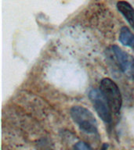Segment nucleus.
Masks as SVG:
<instances>
[{"mask_svg": "<svg viewBox=\"0 0 134 150\" xmlns=\"http://www.w3.org/2000/svg\"><path fill=\"white\" fill-rule=\"evenodd\" d=\"M71 117L82 131L87 134L97 132V122L94 115L88 109L75 105L71 109Z\"/></svg>", "mask_w": 134, "mask_h": 150, "instance_id": "obj_1", "label": "nucleus"}, {"mask_svg": "<svg viewBox=\"0 0 134 150\" xmlns=\"http://www.w3.org/2000/svg\"><path fill=\"white\" fill-rule=\"evenodd\" d=\"M100 91L102 92L115 113L119 112L122 105V95L118 87L110 78H103L100 84Z\"/></svg>", "mask_w": 134, "mask_h": 150, "instance_id": "obj_2", "label": "nucleus"}, {"mask_svg": "<svg viewBox=\"0 0 134 150\" xmlns=\"http://www.w3.org/2000/svg\"><path fill=\"white\" fill-rule=\"evenodd\" d=\"M89 97L100 118L106 124L110 123L112 120V111L102 92L97 89H93L89 92Z\"/></svg>", "mask_w": 134, "mask_h": 150, "instance_id": "obj_3", "label": "nucleus"}, {"mask_svg": "<svg viewBox=\"0 0 134 150\" xmlns=\"http://www.w3.org/2000/svg\"><path fill=\"white\" fill-rule=\"evenodd\" d=\"M112 52L114 53L120 70L126 77L130 79H134L133 57L117 45H114L112 47Z\"/></svg>", "mask_w": 134, "mask_h": 150, "instance_id": "obj_4", "label": "nucleus"}, {"mask_svg": "<svg viewBox=\"0 0 134 150\" xmlns=\"http://www.w3.org/2000/svg\"><path fill=\"white\" fill-rule=\"evenodd\" d=\"M117 9L119 13L134 29V8L126 1H119L117 3Z\"/></svg>", "mask_w": 134, "mask_h": 150, "instance_id": "obj_5", "label": "nucleus"}, {"mask_svg": "<svg viewBox=\"0 0 134 150\" xmlns=\"http://www.w3.org/2000/svg\"><path fill=\"white\" fill-rule=\"evenodd\" d=\"M119 42L125 46L134 48V35L127 27H123L120 30Z\"/></svg>", "mask_w": 134, "mask_h": 150, "instance_id": "obj_6", "label": "nucleus"}, {"mask_svg": "<svg viewBox=\"0 0 134 150\" xmlns=\"http://www.w3.org/2000/svg\"><path fill=\"white\" fill-rule=\"evenodd\" d=\"M74 150H93L92 148L85 142H78L74 146Z\"/></svg>", "mask_w": 134, "mask_h": 150, "instance_id": "obj_7", "label": "nucleus"}, {"mask_svg": "<svg viewBox=\"0 0 134 150\" xmlns=\"http://www.w3.org/2000/svg\"><path fill=\"white\" fill-rule=\"evenodd\" d=\"M108 144H106V143H104L103 145H102V147H101V150H108Z\"/></svg>", "mask_w": 134, "mask_h": 150, "instance_id": "obj_8", "label": "nucleus"}]
</instances>
